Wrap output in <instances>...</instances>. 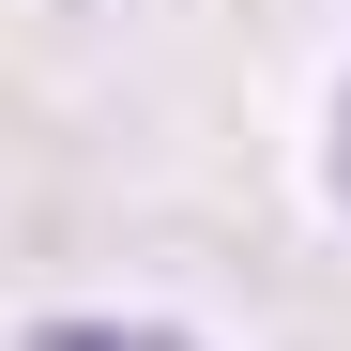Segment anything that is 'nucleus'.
<instances>
[{
	"instance_id": "1",
	"label": "nucleus",
	"mask_w": 351,
	"mask_h": 351,
	"mask_svg": "<svg viewBox=\"0 0 351 351\" xmlns=\"http://www.w3.org/2000/svg\"><path fill=\"white\" fill-rule=\"evenodd\" d=\"M16 351H199V336H168V321H31Z\"/></svg>"
},
{
	"instance_id": "2",
	"label": "nucleus",
	"mask_w": 351,
	"mask_h": 351,
	"mask_svg": "<svg viewBox=\"0 0 351 351\" xmlns=\"http://www.w3.org/2000/svg\"><path fill=\"white\" fill-rule=\"evenodd\" d=\"M321 168H336V199H351V92H336V138H321Z\"/></svg>"
}]
</instances>
